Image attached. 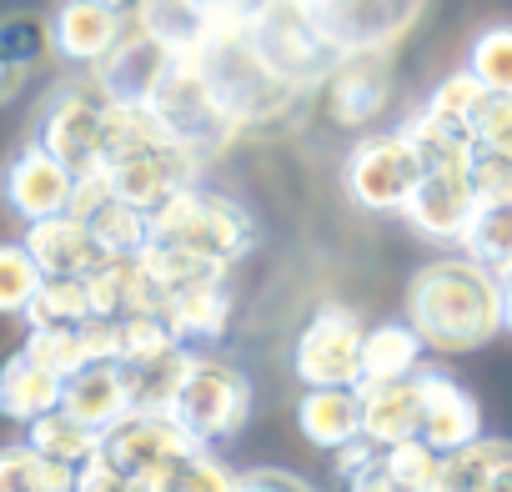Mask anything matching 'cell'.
<instances>
[{"mask_svg":"<svg viewBox=\"0 0 512 492\" xmlns=\"http://www.w3.org/2000/svg\"><path fill=\"white\" fill-rule=\"evenodd\" d=\"M141 262L151 267V277H156V287L166 297L191 292V287H211V282H226L231 277V267H221L211 257H196V252H186V246H166V241H151L146 252H141Z\"/></svg>","mask_w":512,"mask_h":492,"instance_id":"f546056e","label":"cell"},{"mask_svg":"<svg viewBox=\"0 0 512 492\" xmlns=\"http://www.w3.org/2000/svg\"><path fill=\"white\" fill-rule=\"evenodd\" d=\"M332 457H337V477H342V482H352L357 472H367L372 462H382V447H377V442H367V437H357V442H347V447H342V452H332Z\"/></svg>","mask_w":512,"mask_h":492,"instance_id":"7dc6e473","label":"cell"},{"mask_svg":"<svg viewBox=\"0 0 512 492\" xmlns=\"http://www.w3.org/2000/svg\"><path fill=\"white\" fill-rule=\"evenodd\" d=\"M297 427L312 447L342 452L362 437V392L357 387H307L297 402Z\"/></svg>","mask_w":512,"mask_h":492,"instance_id":"603a6c76","label":"cell"},{"mask_svg":"<svg viewBox=\"0 0 512 492\" xmlns=\"http://www.w3.org/2000/svg\"><path fill=\"white\" fill-rule=\"evenodd\" d=\"M76 492H131V477L106 452H96L76 467Z\"/></svg>","mask_w":512,"mask_h":492,"instance_id":"f6af8a7d","label":"cell"},{"mask_svg":"<svg viewBox=\"0 0 512 492\" xmlns=\"http://www.w3.org/2000/svg\"><path fill=\"white\" fill-rule=\"evenodd\" d=\"M26 442H31L36 452L66 462V467H81L86 457L101 452V432L86 427L81 417H71L66 407H56V412H46L41 422H31V427H26Z\"/></svg>","mask_w":512,"mask_h":492,"instance_id":"4dcf8cb0","label":"cell"},{"mask_svg":"<svg viewBox=\"0 0 512 492\" xmlns=\"http://www.w3.org/2000/svg\"><path fill=\"white\" fill-rule=\"evenodd\" d=\"M0 492H76V467L36 452L31 442L0 447Z\"/></svg>","mask_w":512,"mask_h":492,"instance_id":"83f0119b","label":"cell"},{"mask_svg":"<svg viewBox=\"0 0 512 492\" xmlns=\"http://www.w3.org/2000/svg\"><path fill=\"white\" fill-rule=\"evenodd\" d=\"M126 31H131V11L91 6V0H66V6L51 16L56 56H61L66 66H81V71L106 66V56L126 41Z\"/></svg>","mask_w":512,"mask_h":492,"instance_id":"e0dca14e","label":"cell"},{"mask_svg":"<svg viewBox=\"0 0 512 492\" xmlns=\"http://www.w3.org/2000/svg\"><path fill=\"white\" fill-rule=\"evenodd\" d=\"M181 56L166 46V41H156L151 31H141L136 26V16H131V31H126V41L106 56V66H96L91 76L101 81V91L111 96V101H126V106H151V96L161 91V81L171 76V66H176Z\"/></svg>","mask_w":512,"mask_h":492,"instance_id":"5bb4252c","label":"cell"},{"mask_svg":"<svg viewBox=\"0 0 512 492\" xmlns=\"http://www.w3.org/2000/svg\"><path fill=\"white\" fill-rule=\"evenodd\" d=\"M41 282H46V272L26 252V241H0V312L26 317L36 292H41Z\"/></svg>","mask_w":512,"mask_h":492,"instance_id":"d590c367","label":"cell"},{"mask_svg":"<svg viewBox=\"0 0 512 492\" xmlns=\"http://www.w3.org/2000/svg\"><path fill=\"white\" fill-rule=\"evenodd\" d=\"M502 322H507V332H512V267L502 272Z\"/></svg>","mask_w":512,"mask_h":492,"instance_id":"f907efd6","label":"cell"},{"mask_svg":"<svg viewBox=\"0 0 512 492\" xmlns=\"http://www.w3.org/2000/svg\"><path fill=\"white\" fill-rule=\"evenodd\" d=\"M181 347L171 322L161 312H141V317H121V362H146L156 352H171Z\"/></svg>","mask_w":512,"mask_h":492,"instance_id":"ab89813d","label":"cell"},{"mask_svg":"<svg viewBox=\"0 0 512 492\" xmlns=\"http://www.w3.org/2000/svg\"><path fill=\"white\" fill-rule=\"evenodd\" d=\"M392 106V61L387 51H352L327 76V111L347 131H367Z\"/></svg>","mask_w":512,"mask_h":492,"instance_id":"4fadbf2b","label":"cell"},{"mask_svg":"<svg viewBox=\"0 0 512 492\" xmlns=\"http://www.w3.org/2000/svg\"><path fill=\"white\" fill-rule=\"evenodd\" d=\"M91 317H96V302H91L86 277H46L26 312V327H86Z\"/></svg>","mask_w":512,"mask_h":492,"instance_id":"1f68e13d","label":"cell"},{"mask_svg":"<svg viewBox=\"0 0 512 492\" xmlns=\"http://www.w3.org/2000/svg\"><path fill=\"white\" fill-rule=\"evenodd\" d=\"M327 41L352 56V51H387L422 11V0H327L312 6Z\"/></svg>","mask_w":512,"mask_h":492,"instance_id":"8fae6325","label":"cell"},{"mask_svg":"<svg viewBox=\"0 0 512 492\" xmlns=\"http://www.w3.org/2000/svg\"><path fill=\"white\" fill-rule=\"evenodd\" d=\"M106 116H111V96L86 71L81 81H66L46 101V111L36 121V141L51 156H61L76 176H96L106 166Z\"/></svg>","mask_w":512,"mask_h":492,"instance_id":"8992f818","label":"cell"},{"mask_svg":"<svg viewBox=\"0 0 512 492\" xmlns=\"http://www.w3.org/2000/svg\"><path fill=\"white\" fill-rule=\"evenodd\" d=\"M402 312H407L412 332L427 342V352H452V357L477 352L497 332H507L502 277L472 257H437V262L417 267L407 282Z\"/></svg>","mask_w":512,"mask_h":492,"instance_id":"6da1fadb","label":"cell"},{"mask_svg":"<svg viewBox=\"0 0 512 492\" xmlns=\"http://www.w3.org/2000/svg\"><path fill=\"white\" fill-rule=\"evenodd\" d=\"M26 76H31V71H21L16 61H6V56H0V106H11V101L21 96Z\"/></svg>","mask_w":512,"mask_h":492,"instance_id":"681fc988","label":"cell"},{"mask_svg":"<svg viewBox=\"0 0 512 492\" xmlns=\"http://www.w3.org/2000/svg\"><path fill=\"white\" fill-rule=\"evenodd\" d=\"M422 442L442 457L482 442V407L477 397L442 367H422Z\"/></svg>","mask_w":512,"mask_h":492,"instance_id":"9a60e30c","label":"cell"},{"mask_svg":"<svg viewBox=\"0 0 512 492\" xmlns=\"http://www.w3.org/2000/svg\"><path fill=\"white\" fill-rule=\"evenodd\" d=\"M91 6H111V11H136V0H91Z\"/></svg>","mask_w":512,"mask_h":492,"instance_id":"816d5d0a","label":"cell"},{"mask_svg":"<svg viewBox=\"0 0 512 492\" xmlns=\"http://www.w3.org/2000/svg\"><path fill=\"white\" fill-rule=\"evenodd\" d=\"M487 96H492V91H487V86L462 66V71H452L447 81H437V91L427 96V106H422V111H427L432 121H442V126H452V131H467V136H472V121H477V111L487 106Z\"/></svg>","mask_w":512,"mask_h":492,"instance_id":"d6a6232c","label":"cell"},{"mask_svg":"<svg viewBox=\"0 0 512 492\" xmlns=\"http://www.w3.org/2000/svg\"><path fill=\"white\" fill-rule=\"evenodd\" d=\"M0 56L16 61L21 71H36L41 61H51V56H56L51 16H36V11H11V16H0Z\"/></svg>","mask_w":512,"mask_h":492,"instance_id":"e575fe53","label":"cell"},{"mask_svg":"<svg viewBox=\"0 0 512 492\" xmlns=\"http://www.w3.org/2000/svg\"><path fill=\"white\" fill-rule=\"evenodd\" d=\"M422 352L427 342L412 332V322H377L367 327V347H362V387L367 382H397V377H417L422 372Z\"/></svg>","mask_w":512,"mask_h":492,"instance_id":"484cf974","label":"cell"},{"mask_svg":"<svg viewBox=\"0 0 512 492\" xmlns=\"http://www.w3.org/2000/svg\"><path fill=\"white\" fill-rule=\"evenodd\" d=\"M382 467H387L407 492H437V487H442V472H447V457L432 452V447L417 437V442L387 447V452H382Z\"/></svg>","mask_w":512,"mask_h":492,"instance_id":"f35d334b","label":"cell"},{"mask_svg":"<svg viewBox=\"0 0 512 492\" xmlns=\"http://www.w3.org/2000/svg\"><path fill=\"white\" fill-rule=\"evenodd\" d=\"M201 166H206V156H196L191 146H181L176 136H161V141H151V146H141V151H126V156H116L101 176H106V186L121 196V201H131V206H141V211H161L171 196H181L186 186H201Z\"/></svg>","mask_w":512,"mask_h":492,"instance_id":"9c48e42d","label":"cell"},{"mask_svg":"<svg viewBox=\"0 0 512 492\" xmlns=\"http://www.w3.org/2000/svg\"><path fill=\"white\" fill-rule=\"evenodd\" d=\"M347 492H407V487H402V482H397L382 462H372L367 472H357V477L347 482Z\"/></svg>","mask_w":512,"mask_h":492,"instance_id":"c3c4849f","label":"cell"},{"mask_svg":"<svg viewBox=\"0 0 512 492\" xmlns=\"http://www.w3.org/2000/svg\"><path fill=\"white\" fill-rule=\"evenodd\" d=\"M191 362H196L191 347H171V352H156L146 362H121L126 387H131V412H171L181 387H186Z\"/></svg>","mask_w":512,"mask_h":492,"instance_id":"d4e9b609","label":"cell"},{"mask_svg":"<svg viewBox=\"0 0 512 492\" xmlns=\"http://www.w3.org/2000/svg\"><path fill=\"white\" fill-rule=\"evenodd\" d=\"M477 211H482V201H477L467 171H427L402 216L417 236H427L437 246H462Z\"/></svg>","mask_w":512,"mask_h":492,"instance_id":"7c38bea8","label":"cell"},{"mask_svg":"<svg viewBox=\"0 0 512 492\" xmlns=\"http://www.w3.org/2000/svg\"><path fill=\"white\" fill-rule=\"evenodd\" d=\"M151 111H156V121L181 141V146H191L196 156H221L236 136H241V126L226 116V106L216 101V91H211V81L201 76V66L191 61V56H181L176 66H171V76L161 81V91L151 96Z\"/></svg>","mask_w":512,"mask_h":492,"instance_id":"52a82bcc","label":"cell"},{"mask_svg":"<svg viewBox=\"0 0 512 492\" xmlns=\"http://www.w3.org/2000/svg\"><path fill=\"white\" fill-rule=\"evenodd\" d=\"M447 492H512V442L507 437H482L462 452L447 457L442 472Z\"/></svg>","mask_w":512,"mask_h":492,"instance_id":"4316f807","label":"cell"},{"mask_svg":"<svg viewBox=\"0 0 512 492\" xmlns=\"http://www.w3.org/2000/svg\"><path fill=\"white\" fill-rule=\"evenodd\" d=\"M151 241L186 246V252H196V257L236 267V262H246L256 252L262 226H256V216L236 196H221V191H206V186H186L161 211H151Z\"/></svg>","mask_w":512,"mask_h":492,"instance_id":"3957f363","label":"cell"},{"mask_svg":"<svg viewBox=\"0 0 512 492\" xmlns=\"http://www.w3.org/2000/svg\"><path fill=\"white\" fill-rule=\"evenodd\" d=\"M467 71L492 96H512V26H487L467 51Z\"/></svg>","mask_w":512,"mask_h":492,"instance_id":"74e56055","label":"cell"},{"mask_svg":"<svg viewBox=\"0 0 512 492\" xmlns=\"http://www.w3.org/2000/svg\"><path fill=\"white\" fill-rule=\"evenodd\" d=\"M236 492H317V482L292 467H246L236 477Z\"/></svg>","mask_w":512,"mask_h":492,"instance_id":"ee69618b","label":"cell"},{"mask_svg":"<svg viewBox=\"0 0 512 492\" xmlns=\"http://www.w3.org/2000/svg\"><path fill=\"white\" fill-rule=\"evenodd\" d=\"M422 176H427V166H422L417 146L402 136V126L397 131L362 136L347 151V161H342L347 196L362 211H372V216H402L407 201H412V191L422 186Z\"/></svg>","mask_w":512,"mask_h":492,"instance_id":"5b68a950","label":"cell"},{"mask_svg":"<svg viewBox=\"0 0 512 492\" xmlns=\"http://www.w3.org/2000/svg\"><path fill=\"white\" fill-rule=\"evenodd\" d=\"M61 397H66V377H56V372L41 367L36 357L16 352V357L0 362V417H6V422L31 427V422H41L46 412H56Z\"/></svg>","mask_w":512,"mask_h":492,"instance_id":"7402d4cb","label":"cell"},{"mask_svg":"<svg viewBox=\"0 0 512 492\" xmlns=\"http://www.w3.org/2000/svg\"><path fill=\"white\" fill-rule=\"evenodd\" d=\"M76 186H81V176L61 156H51L41 141H26L6 161V171H0V201H6L11 216H21L26 226L46 221V216H66L71 201H76Z\"/></svg>","mask_w":512,"mask_h":492,"instance_id":"30bf717a","label":"cell"},{"mask_svg":"<svg viewBox=\"0 0 512 492\" xmlns=\"http://www.w3.org/2000/svg\"><path fill=\"white\" fill-rule=\"evenodd\" d=\"M462 257L482 262L487 272H507L512 267V201H497V206H482L467 241H462Z\"/></svg>","mask_w":512,"mask_h":492,"instance_id":"836d02e7","label":"cell"},{"mask_svg":"<svg viewBox=\"0 0 512 492\" xmlns=\"http://www.w3.org/2000/svg\"><path fill=\"white\" fill-rule=\"evenodd\" d=\"M171 417L186 427V437L196 447H216V442H226V437H236L246 427V417H251V377L236 362H226V357L196 352Z\"/></svg>","mask_w":512,"mask_h":492,"instance_id":"277c9868","label":"cell"},{"mask_svg":"<svg viewBox=\"0 0 512 492\" xmlns=\"http://www.w3.org/2000/svg\"><path fill=\"white\" fill-rule=\"evenodd\" d=\"M86 226L96 231V241H101L106 257H141L146 246H151V211L121 201L116 191H111L101 206L86 211Z\"/></svg>","mask_w":512,"mask_h":492,"instance_id":"f1b7e54d","label":"cell"},{"mask_svg":"<svg viewBox=\"0 0 512 492\" xmlns=\"http://www.w3.org/2000/svg\"><path fill=\"white\" fill-rule=\"evenodd\" d=\"M191 61L201 66V76L211 81L216 101L226 106V116L241 131L287 116L297 106V96H302L287 76L272 71V61L256 51V41L246 31H216Z\"/></svg>","mask_w":512,"mask_h":492,"instance_id":"7a4b0ae2","label":"cell"},{"mask_svg":"<svg viewBox=\"0 0 512 492\" xmlns=\"http://www.w3.org/2000/svg\"><path fill=\"white\" fill-rule=\"evenodd\" d=\"M161 317L171 322L176 342L181 347H211L226 337V322H231V287L226 282H211V287H191V292H176L166 297Z\"/></svg>","mask_w":512,"mask_h":492,"instance_id":"cb8c5ba5","label":"cell"},{"mask_svg":"<svg viewBox=\"0 0 512 492\" xmlns=\"http://www.w3.org/2000/svg\"><path fill=\"white\" fill-rule=\"evenodd\" d=\"M81 342L91 362H121V317H91L81 327Z\"/></svg>","mask_w":512,"mask_h":492,"instance_id":"bcb514c9","label":"cell"},{"mask_svg":"<svg viewBox=\"0 0 512 492\" xmlns=\"http://www.w3.org/2000/svg\"><path fill=\"white\" fill-rule=\"evenodd\" d=\"M196 16L211 26V31H246L256 16H262L272 0H191Z\"/></svg>","mask_w":512,"mask_h":492,"instance_id":"7bdbcfd3","label":"cell"},{"mask_svg":"<svg viewBox=\"0 0 512 492\" xmlns=\"http://www.w3.org/2000/svg\"><path fill=\"white\" fill-rule=\"evenodd\" d=\"M26 357H36L41 367H51L56 377H76L81 367H91V352L81 342V327H31L26 332Z\"/></svg>","mask_w":512,"mask_h":492,"instance_id":"8d00e7d4","label":"cell"},{"mask_svg":"<svg viewBox=\"0 0 512 492\" xmlns=\"http://www.w3.org/2000/svg\"><path fill=\"white\" fill-rule=\"evenodd\" d=\"M61 407L106 437V432H111L121 417H131V387H126V367H121V362H91V367H81V372L66 382V397H61Z\"/></svg>","mask_w":512,"mask_h":492,"instance_id":"44dd1931","label":"cell"},{"mask_svg":"<svg viewBox=\"0 0 512 492\" xmlns=\"http://www.w3.org/2000/svg\"><path fill=\"white\" fill-rule=\"evenodd\" d=\"M302 6H327V0H302Z\"/></svg>","mask_w":512,"mask_h":492,"instance_id":"f5cc1de1","label":"cell"},{"mask_svg":"<svg viewBox=\"0 0 512 492\" xmlns=\"http://www.w3.org/2000/svg\"><path fill=\"white\" fill-rule=\"evenodd\" d=\"M472 146L512 156V96H487V106L472 121Z\"/></svg>","mask_w":512,"mask_h":492,"instance_id":"b9f144b4","label":"cell"},{"mask_svg":"<svg viewBox=\"0 0 512 492\" xmlns=\"http://www.w3.org/2000/svg\"><path fill=\"white\" fill-rule=\"evenodd\" d=\"M101 452L126 472V477H141V472H156L186 452H196V442L186 437V427L171 417V412H131L121 417L106 437H101Z\"/></svg>","mask_w":512,"mask_h":492,"instance_id":"2e32d148","label":"cell"},{"mask_svg":"<svg viewBox=\"0 0 512 492\" xmlns=\"http://www.w3.org/2000/svg\"><path fill=\"white\" fill-rule=\"evenodd\" d=\"M86 287H91L96 317H141V312L166 307V292L156 287V277L141 257H106L86 277Z\"/></svg>","mask_w":512,"mask_h":492,"instance_id":"ffe728a7","label":"cell"},{"mask_svg":"<svg viewBox=\"0 0 512 492\" xmlns=\"http://www.w3.org/2000/svg\"><path fill=\"white\" fill-rule=\"evenodd\" d=\"M362 347H367V322L352 307L327 302L297 332L292 372L302 387H362Z\"/></svg>","mask_w":512,"mask_h":492,"instance_id":"ba28073f","label":"cell"},{"mask_svg":"<svg viewBox=\"0 0 512 492\" xmlns=\"http://www.w3.org/2000/svg\"><path fill=\"white\" fill-rule=\"evenodd\" d=\"M362 392V437L387 447L417 442L422 437V377H397V382H367Z\"/></svg>","mask_w":512,"mask_h":492,"instance_id":"d6986e66","label":"cell"},{"mask_svg":"<svg viewBox=\"0 0 512 492\" xmlns=\"http://www.w3.org/2000/svg\"><path fill=\"white\" fill-rule=\"evenodd\" d=\"M21 241H26V252L36 257V267H41L46 277H91V272L106 262L96 231H91L86 216H76V211L31 221Z\"/></svg>","mask_w":512,"mask_h":492,"instance_id":"ac0fdd59","label":"cell"},{"mask_svg":"<svg viewBox=\"0 0 512 492\" xmlns=\"http://www.w3.org/2000/svg\"><path fill=\"white\" fill-rule=\"evenodd\" d=\"M467 176H472V191H477L482 206L512 201V156L507 151H477Z\"/></svg>","mask_w":512,"mask_h":492,"instance_id":"60d3db41","label":"cell"}]
</instances>
